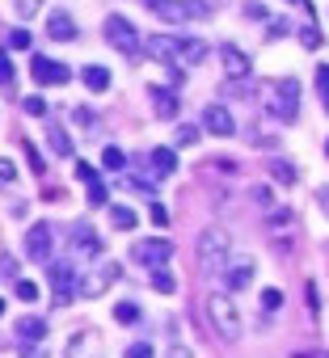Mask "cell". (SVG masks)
<instances>
[{
	"instance_id": "6da1fadb",
	"label": "cell",
	"mask_w": 329,
	"mask_h": 358,
	"mask_svg": "<svg viewBox=\"0 0 329 358\" xmlns=\"http://www.w3.org/2000/svg\"><path fill=\"white\" fill-rule=\"evenodd\" d=\"M144 51L152 59H164L169 68H195L199 59H207V43L182 38V34H152V38H144Z\"/></svg>"
},
{
	"instance_id": "7a4b0ae2",
	"label": "cell",
	"mask_w": 329,
	"mask_h": 358,
	"mask_svg": "<svg viewBox=\"0 0 329 358\" xmlns=\"http://www.w3.org/2000/svg\"><path fill=\"white\" fill-rule=\"evenodd\" d=\"M262 93L270 97V101H266V110H270L274 118L295 122V114H300V80H295V76L270 80V85H262Z\"/></svg>"
},
{
	"instance_id": "3957f363",
	"label": "cell",
	"mask_w": 329,
	"mask_h": 358,
	"mask_svg": "<svg viewBox=\"0 0 329 358\" xmlns=\"http://www.w3.org/2000/svg\"><path fill=\"white\" fill-rule=\"evenodd\" d=\"M139 5H144L148 13H156L160 22H174V26L190 22V17H211V5H207V0H139Z\"/></svg>"
},
{
	"instance_id": "277c9868",
	"label": "cell",
	"mask_w": 329,
	"mask_h": 358,
	"mask_svg": "<svg viewBox=\"0 0 329 358\" xmlns=\"http://www.w3.org/2000/svg\"><path fill=\"white\" fill-rule=\"evenodd\" d=\"M228 249H232V236L224 232V228H207L203 236H199V270L203 274H220V266L228 262Z\"/></svg>"
},
{
	"instance_id": "5b68a950",
	"label": "cell",
	"mask_w": 329,
	"mask_h": 358,
	"mask_svg": "<svg viewBox=\"0 0 329 358\" xmlns=\"http://www.w3.org/2000/svg\"><path fill=\"white\" fill-rule=\"evenodd\" d=\"M118 278H122L118 262H97L93 270L76 274V295H85V299H97V295H106V291H110Z\"/></svg>"
},
{
	"instance_id": "8992f818",
	"label": "cell",
	"mask_w": 329,
	"mask_h": 358,
	"mask_svg": "<svg viewBox=\"0 0 329 358\" xmlns=\"http://www.w3.org/2000/svg\"><path fill=\"white\" fill-rule=\"evenodd\" d=\"M106 43L114 47V51H122L127 59H135L139 51H144V38H139V30L122 17V13H110L106 17Z\"/></svg>"
},
{
	"instance_id": "52a82bcc",
	"label": "cell",
	"mask_w": 329,
	"mask_h": 358,
	"mask_svg": "<svg viewBox=\"0 0 329 358\" xmlns=\"http://www.w3.org/2000/svg\"><path fill=\"white\" fill-rule=\"evenodd\" d=\"M207 312H211V324H216V333L224 341H237L241 337V312H237V303L228 295H211L207 299Z\"/></svg>"
},
{
	"instance_id": "ba28073f",
	"label": "cell",
	"mask_w": 329,
	"mask_h": 358,
	"mask_svg": "<svg viewBox=\"0 0 329 358\" xmlns=\"http://www.w3.org/2000/svg\"><path fill=\"white\" fill-rule=\"evenodd\" d=\"M131 257H135L139 266H148V270H156V266H169V257H174V241H164V236H152V241H135Z\"/></svg>"
},
{
	"instance_id": "9c48e42d",
	"label": "cell",
	"mask_w": 329,
	"mask_h": 358,
	"mask_svg": "<svg viewBox=\"0 0 329 358\" xmlns=\"http://www.w3.org/2000/svg\"><path fill=\"white\" fill-rule=\"evenodd\" d=\"M76 274L68 262H51V291H55V308H68L72 295H76Z\"/></svg>"
},
{
	"instance_id": "30bf717a",
	"label": "cell",
	"mask_w": 329,
	"mask_h": 358,
	"mask_svg": "<svg viewBox=\"0 0 329 358\" xmlns=\"http://www.w3.org/2000/svg\"><path fill=\"white\" fill-rule=\"evenodd\" d=\"M30 76H34V85H68V80H72V68H68V64H59V59L34 55Z\"/></svg>"
},
{
	"instance_id": "8fae6325",
	"label": "cell",
	"mask_w": 329,
	"mask_h": 358,
	"mask_svg": "<svg viewBox=\"0 0 329 358\" xmlns=\"http://www.w3.org/2000/svg\"><path fill=\"white\" fill-rule=\"evenodd\" d=\"M13 337L22 341L26 354H34V350L43 345V337H47V320H43V316H22V320L13 324Z\"/></svg>"
},
{
	"instance_id": "7c38bea8",
	"label": "cell",
	"mask_w": 329,
	"mask_h": 358,
	"mask_svg": "<svg viewBox=\"0 0 329 358\" xmlns=\"http://www.w3.org/2000/svg\"><path fill=\"white\" fill-rule=\"evenodd\" d=\"M51 249H55L51 224H34V228L26 232V253H30V262H47V257H51Z\"/></svg>"
},
{
	"instance_id": "4fadbf2b",
	"label": "cell",
	"mask_w": 329,
	"mask_h": 358,
	"mask_svg": "<svg viewBox=\"0 0 329 358\" xmlns=\"http://www.w3.org/2000/svg\"><path fill=\"white\" fill-rule=\"evenodd\" d=\"M220 278H224L228 291H245V287L253 282V257H237L232 266L224 262V266H220Z\"/></svg>"
},
{
	"instance_id": "5bb4252c",
	"label": "cell",
	"mask_w": 329,
	"mask_h": 358,
	"mask_svg": "<svg viewBox=\"0 0 329 358\" xmlns=\"http://www.w3.org/2000/svg\"><path fill=\"white\" fill-rule=\"evenodd\" d=\"M220 64H224V72H228V76H237V80H241V76L249 80V72H253V59H249L241 47H232V43H224V47H220Z\"/></svg>"
},
{
	"instance_id": "9a60e30c",
	"label": "cell",
	"mask_w": 329,
	"mask_h": 358,
	"mask_svg": "<svg viewBox=\"0 0 329 358\" xmlns=\"http://www.w3.org/2000/svg\"><path fill=\"white\" fill-rule=\"evenodd\" d=\"M148 97H152L156 118H178L182 101H178V93H174V89H164V85H148Z\"/></svg>"
},
{
	"instance_id": "2e32d148",
	"label": "cell",
	"mask_w": 329,
	"mask_h": 358,
	"mask_svg": "<svg viewBox=\"0 0 329 358\" xmlns=\"http://www.w3.org/2000/svg\"><path fill=\"white\" fill-rule=\"evenodd\" d=\"M203 127H207L211 135H237V122H232L228 106H220V101H211V106L203 110Z\"/></svg>"
},
{
	"instance_id": "e0dca14e",
	"label": "cell",
	"mask_w": 329,
	"mask_h": 358,
	"mask_svg": "<svg viewBox=\"0 0 329 358\" xmlns=\"http://www.w3.org/2000/svg\"><path fill=\"white\" fill-rule=\"evenodd\" d=\"M72 253H80V257H97V253H102V236L93 232V224L80 220V224L72 228Z\"/></svg>"
},
{
	"instance_id": "ac0fdd59",
	"label": "cell",
	"mask_w": 329,
	"mask_h": 358,
	"mask_svg": "<svg viewBox=\"0 0 329 358\" xmlns=\"http://www.w3.org/2000/svg\"><path fill=\"white\" fill-rule=\"evenodd\" d=\"M76 177H80L85 190H89V207H106V186H102L97 169H93V164H85V160H76Z\"/></svg>"
},
{
	"instance_id": "d6986e66",
	"label": "cell",
	"mask_w": 329,
	"mask_h": 358,
	"mask_svg": "<svg viewBox=\"0 0 329 358\" xmlns=\"http://www.w3.org/2000/svg\"><path fill=\"white\" fill-rule=\"evenodd\" d=\"M47 34H51L55 43H68V38H76V22H72V13L55 9V13L47 17Z\"/></svg>"
},
{
	"instance_id": "ffe728a7",
	"label": "cell",
	"mask_w": 329,
	"mask_h": 358,
	"mask_svg": "<svg viewBox=\"0 0 329 358\" xmlns=\"http://www.w3.org/2000/svg\"><path fill=\"white\" fill-rule=\"evenodd\" d=\"M148 164H152L156 177H174V169H178V152H174V148H152V152H148Z\"/></svg>"
},
{
	"instance_id": "44dd1931",
	"label": "cell",
	"mask_w": 329,
	"mask_h": 358,
	"mask_svg": "<svg viewBox=\"0 0 329 358\" xmlns=\"http://www.w3.org/2000/svg\"><path fill=\"white\" fill-rule=\"evenodd\" d=\"M80 76H85V85H89L93 93H106V89H110V68H102V64H89Z\"/></svg>"
},
{
	"instance_id": "7402d4cb",
	"label": "cell",
	"mask_w": 329,
	"mask_h": 358,
	"mask_svg": "<svg viewBox=\"0 0 329 358\" xmlns=\"http://www.w3.org/2000/svg\"><path fill=\"white\" fill-rule=\"evenodd\" d=\"M47 139H51V152H55V156H72V152H76V148H72V135H68L64 127H51Z\"/></svg>"
},
{
	"instance_id": "603a6c76",
	"label": "cell",
	"mask_w": 329,
	"mask_h": 358,
	"mask_svg": "<svg viewBox=\"0 0 329 358\" xmlns=\"http://www.w3.org/2000/svg\"><path fill=\"white\" fill-rule=\"evenodd\" d=\"M139 220H135V211L131 207H110V228H118V232H131Z\"/></svg>"
},
{
	"instance_id": "cb8c5ba5",
	"label": "cell",
	"mask_w": 329,
	"mask_h": 358,
	"mask_svg": "<svg viewBox=\"0 0 329 358\" xmlns=\"http://www.w3.org/2000/svg\"><path fill=\"white\" fill-rule=\"evenodd\" d=\"M270 177H274L279 186H291V182H295V164H291V160H274V164H270Z\"/></svg>"
},
{
	"instance_id": "d4e9b609",
	"label": "cell",
	"mask_w": 329,
	"mask_h": 358,
	"mask_svg": "<svg viewBox=\"0 0 329 358\" xmlns=\"http://www.w3.org/2000/svg\"><path fill=\"white\" fill-rule=\"evenodd\" d=\"M102 164L110 169V173H122V164H127V156H122V148H102Z\"/></svg>"
},
{
	"instance_id": "484cf974",
	"label": "cell",
	"mask_w": 329,
	"mask_h": 358,
	"mask_svg": "<svg viewBox=\"0 0 329 358\" xmlns=\"http://www.w3.org/2000/svg\"><path fill=\"white\" fill-rule=\"evenodd\" d=\"M152 287H156L160 295H174V291H178V278H174V274H164V266H156V274H152Z\"/></svg>"
},
{
	"instance_id": "4316f807",
	"label": "cell",
	"mask_w": 329,
	"mask_h": 358,
	"mask_svg": "<svg viewBox=\"0 0 329 358\" xmlns=\"http://www.w3.org/2000/svg\"><path fill=\"white\" fill-rule=\"evenodd\" d=\"M144 312H139V303H114V320L118 324H135Z\"/></svg>"
},
{
	"instance_id": "83f0119b",
	"label": "cell",
	"mask_w": 329,
	"mask_h": 358,
	"mask_svg": "<svg viewBox=\"0 0 329 358\" xmlns=\"http://www.w3.org/2000/svg\"><path fill=\"white\" fill-rule=\"evenodd\" d=\"M9 278H18V257L0 253V282H9Z\"/></svg>"
},
{
	"instance_id": "f1b7e54d",
	"label": "cell",
	"mask_w": 329,
	"mask_h": 358,
	"mask_svg": "<svg viewBox=\"0 0 329 358\" xmlns=\"http://www.w3.org/2000/svg\"><path fill=\"white\" fill-rule=\"evenodd\" d=\"M5 43H9L13 51H26V47H30V30H22V26H18V30H9V34H5Z\"/></svg>"
},
{
	"instance_id": "f546056e",
	"label": "cell",
	"mask_w": 329,
	"mask_h": 358,
	"mask_svg": "<svg viewBox=\"0 0 329 358\" xmlns=\"http://www.w3.org/2000/svg\"><path fill=\"white\" fill-rule=\"evenodd\" d=\"M262 308H266V312H279V308H283V291H279V287H266V291H262Z\"/></svg>"
},
{
	"instance_id": "4dcf8cb0",
	"label": "cell",
	"mask_w": 329,
	"mask_h": 358,
	"mask_svg": "<svg viewBox=\"0 0 329 358\" xmlns=\"http://www.w3.org/2000/svg\"><path fill=\"white\" fill-rule=\"evenodd\" d=\"M300 43H304V47H308V51H316V47H321V30H316V26H312V22H308V26H304V30H300Z\"/></svg>"
},
{
	"instance_id": "1f68e13d",
	"label": "cell",
	"mask_w": 329,
	"mask_h": 358,
	"mask_svg": "<svg viewBox=\"0 0 329 358\" xmlns=\"http://www.w3.org/2000/svg\"><path fill=\"white\" fill-rule=\"evenodd\" d=\"M13 9H18V17H34L43 9V0H13Z\"/></svg>"
},
{
	"instance_id": "d6a6232c",
	"label": "cell",
	"mask_w": 329,
	"mask_h": 358,
	"mask_svg": "<svg viewBox=\"0 0 329 358\" xmlns=\"http://www.w3.org/2000/svg\"><path fill=\"white\" fill-rule=\"evenodd\" d=\"M22 110L38 118V114H47V101H43V97H22Z\"/></svg>"
},
{
	"instance_id": "836d02e7",
	"label": "cell",
	"mask_w": 329,
	"mask_h": 358,
	"mask_svg": "<svg viewBox=\"0 0 329 358\" xmlns=\"http://www.w3.org/2000/svg\"><path fill=\"white\" fill-rule=\"evenodd\" d=\"M18 182V169L9 164V160H0V190H5V186H13Z\"/></svg>"
},
{
	"instance_id": "e575fe53",
	"label": "cell",
	"mask_w": 329,
	"mask_h": 358,
	"mask_svg": "<svg viewBox=\"0 0 329 358\" xmlns=\"http://www.w3.org/2000/svg\"><path fill=\"white\" fill-rule=\"evenodd\" d=\"M0 85H13V59L0 51Z\"/></svg>"
},
{
	"instance_id": "d590c367",
	"label": "cell",
	"mask_w": 329,
	"mask_h": 358,
	"mask_svg": "<svg viewBox=\"0 0 329 358\" xmlns=\"http://www.w3.org/2000/svg\"><path fill=\"white\" fill-rule=\"evenodd\" d=\"M287 30H291V22H283V17H279V22H270V26H266V38L274 43V38H283Z\"/></svg>"
},
{
	"instance_id": "8d00e7d4",
	"label": "cell",
	"mask_w": 329,
	"mask_h": 358,
	"mask_svg": "<svg viewBox=\"0 0 329 358\" xmlns=\"http://www.w3.org/2000/svg\"><path fill=\"white\" fill-rule=\"evenodd\" d=\"M174 139H178L182 148H190V143H199V131H195V127H178V135H174Z\"/></svg>"
},
{
	"instance_id": "74e56055",
	"label": "cell",
	"mask_w": 329,
	"mask_h": 358,
	"mask_svg": "<svg viewBox=\"0 0 329 358\" xmlns=\"http://www.w3.org/2000/svg\"><path fill=\"white\" fill-rule=\"evenodd\" d=\"M325 93H329V72H325V68H316V97L325 101Z\"/></svg>"
},
{
	"instance_id": "f35d334b",
	"label": "cell",
	"mask_w": 329,
	"mask_h": 358,
	"mask_svg": "<svg viewBox=\"0 0 329 358\" xmlns=\"http://www.w3.org/2000/svg\"><path fill=\"white\" fill-rule=\"evenodd\" d=\"M26 156H30V164H34V173L43 177V169H47V164H43V156H38V148H34V143H26Z\"/></svg>"
},
{
	"instance_id": "ab89813d",
	"label": "cell",
	"mask_w": 329,
	"mask_h": 358,
	"mask_svg": "<svg viewBox=\"0 0 329 358\" xmlns=\"http://www.w3.org/2000/svg\"><path fill=\"white\" fill-rule=\"evenodd\" d=\"M18 299H38V287L34 282H18Z\"/></svg>"
},
{
	"instance_id": "60d3db41",
	"label": "cell",
	"mask_w": 329,
	"mask_h": 358,
	"mask_svg": "<svg viewBox=\"0 0 329 358\" xmlns=\"http://www.w3.org/2000/svg\"><path fill=\"white\" fill-rule=\"evenodd\" d=\"M253 203H258V207H270V190H266V186H253Z\"/></svg>"
},
{
	"instance_id": "b9f144b4",
	"label": "cell",
	"mask_w": 329,
	"mask_h": 358,
	"mask_svg": "<svg viewBox=\"0 0 329 358\" xmlns=\"http://www.w3.org/2000/svg\"><path fill=\"white\" fill-rule=\"evenodd\" d=\"M127 354H131V358H148V354H152V345H148V341H135Z\"/></svg>"
},
{
	"instance_id": "7bdbcfd3",
	"label": "cell",
	"mask_w": 329,
	"mask_h": 358,
	"mask_svg": "<svg viewBox=\"0 0 329 358\" xmlns=\"http://www.w3.org/2000/svg\"><path fill=\"white\" fill-rule=\"evenodd\" d=\"M245 17H258V22H262V17H266V9L258 5V0H249V5H245Z\"/></svg>"
},
{
	"instance_id": "ee69618b",
	"label": "cell",
	"mask_w": 329,
	"mask_h": 358,
	"mask_svg": "<svg viewBox=\"0 0 329 358\" xmlns=\"http://www.w3.org/2000/svg\"><path fill=\"white\" fill-rule=\"evenodd\" d=\"M304 295H308V312H316V308H321V303H316V299H321V295H316V287H312V282H308V287H304Z\"/></svg>"
},
{
	"instance_id": "f6af8a7d",
	"label": "cell",
	"mask_w": 329,
	"mask_h": 358,
	"mask_svg": "<svg viewBox=\"0 0 329 358\" xmlns=\"http://www.w3.org/2000/svg\"><path fill=\"white\" fill-rule=\"evenodd\" d=\"M0 316H5V299H0Z\"/></svg>"
},
{
	"instance_id": "bcb514c9",
	"label": "cell",
	"mask_w": 329,
	"mask_h": 358,
	"mask_svg": "<svg viewBox=\"0 0 329 358\" xmlns=\"http://www.w3.org/2000/svg\"><path fill=\"white\" fill-rule=\"evenodd\" d=\"M291 5H308V0H291Z\"/></svg>"
}]
</instances>
